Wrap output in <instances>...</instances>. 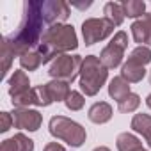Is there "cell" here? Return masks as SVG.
Segmentation results:
<instances>
[{"mask_svg":"<svg viewBox=\"0 0 151 151\" xmlns=\"http://www.w3.org/2000/svg\"><path fill=\"white\" fill-rule=\"evenodd\" d=\"M135 151H146V149H144V147H140V149H135Z\"/></svg>","mask_w":151,"mask_h":151,"instance_id":"836d02e7","label":"cell"},{"mask_svg":"<svg viewBox=\"0 0 151 151\" xmlns=\"http://www.w3.org/2000/svg\"><path fill=\"white\" fill-rule=\"evenodd\" d=\"M82 62H84V59L80 55H68V53L59 55L57 59L52 60L48 75L53 80H62V82L71 84L80 75Z\"/></svg>","mask_w":151,"mask_h":151,"instance_id":"5b68a950","label":"cell"},{"mask_svg":"<svg viewBox=\"0 0 151 151\" xmlns=\"http://www.w3.org/2000/svg\"><path fill=\"white\" fill-rule=\"evenodd\" d=\"M146 105H147V107H149V109H151V94H149V96H147V98H146Z\"/></svg>","mask_w":151,"mask_h":151,"instance_id":"d6a6232c","label":"cell"},{"mask_svg":"<svg viewBox=\"0 0 151 151\" xmlns=\"http://www.w3.org/2000/svg\"><path fill=\"white\" fill-rule=\"evenodd\" d=\"M0 151H20V147H18V144H16L14 137L2 140V144H0Z\"/></svg>","mask_w":151,"mask_h":151,"instance_id":"f1b7e54d","label":"cell"},{"mask_svg":"<svg viewBox=\"0 0 151 151\" xmlns=\"http://www.w3.org/2000/svg\"><path fill=\"white\" fill-rule=\"evenodd\" d=\"M132 36L139 46H151V13H146L142 18L132 23Z\"/></svg>","mask_w":151,"mask_h":151,"instance_id":"30bf717a","label":"cell"},{"mask_svg":"<svg viewBox=\"0 0 151 151\" xmlns=\"http://www.w3.org/2000/svg\"><path fill=\"white\" fill-rule=\"evenodd\" d=\"M41 7H43V2H39V0H29V2H25L23 18H22L18 30L13 36L4 37V43L14 52V55L22 57L23 53L32 52V48L37 50V46L41 45V39L45 36L43 23H46L43 18Z\"/></svg>","mask_w":151,"mask_h":151,"instance_id":"6da1fadb","label":"cell"},{"mask_svg":"<svg viewBox=\"0 0 151 151\" xmlns=\"http://www.w3.org/2000/svg\"><path fill=\"white\" fill-rule=\"evenodd\" d=\"M128 60L130 62H135L139 66H146L151 62V48L149 46H137L130 52L128 55Z\"/></svg>","mask_w":151,"mask_h":151,"instance_id":"7402d4cb","label":"cell"},{"mask_svg":"<svg viewBox=\"0 0 151 151\" xmlns=\"http://www.w3.org/2000/svg\"><path fill=\"white\" fill-rule=\"evenodd\" d=\"M116 146H117V151H135V149H140L142 147V142L133 135V133H119L117 139H116Z\"/></svg>","mask_w":151,"mask_h":151,"instance_id":"d6986e66","label":"cell"},{"mask_svg":"<svg viewBox=\"0 0 151 151\" xmlns=\"http://www.w3.org/2000/svg\"><path fill=\"white\" fill-rule=\"evenodd\" d=\"M139 105H140V96H139V94H135V93H130L123 101H119V103H117V109H119V112L128 114V112L137 110V109H139Z\"/></svg>","mask_w":151,"mask_h":151,"instance_id":"cb8c5ba5","label":"cell"},{"mask_svg":"<svg viewBox=\"0 0 151 151\" xmlns=\"http://www.w3.org/2000/svg\"><path fill=\"white\" fill-rule=\"evenodd\" d=\"M78 46V37L73 25L57 23L45 30V36L41 39V45L37 46V52L43 55V64L57 59L59 55H64L69 50H75Z\"/></svg>","mask_w":151,"mask_h":151,"instance_id":"7a4b0ae2","label":"cell"},{"mask_svg":"<svg viewBox=\"0 0 151 151\" xmlns=\"http://www.w3.org/2000/svg\"><path fill=\"white\" fill-rule=\"evenodd\" d=\"M114 32V23H110L105 16L103 18H89L82 23V36L87 46L107 39Z\"/></svg>","mask_w":151,"mask_h":151,"instance_id":"52a82bcc","label":"cell"},{"mask_svg":"<svg viewBox=\"0 0 151 151\" xmlns=\"http://www.w3.org/2000/svg\"><path fill=\"white\" fill-rule=\"evenodd\" d=\"M84 103H86L84 94L78 93V91H73V89H71V93L68 94V98H66V101H64L66 109H68V110H73V112L80 110V109L84 107Z\"/></svg>","mask_w":151,"mask_h":151,"instance_id":"603a6c76","label":"cell"},{"mask_svg":"<svg viewBox=\"0 0 151 151\" xmlns=\"http://www.w3.org/2000/svg\"><path fill=\"white\" fill-rule=\"evenodd\" d=\"M45 86L48 89V94H50L52 101H66L68 94L71 93L69 84L68 82H62V80H52V82H48Z\"/></svg>","mask_w":151,"mask_h":151,"instance_id":"e0dca14e","label":"cell"},{"mask_svg":"<svg viewBox=\"0 0 151 151\" xmlns=\"http://www.w3.org/2000/svg\"><path fill=\"white\" fill-rule=\"evenodd\" d=\"M11 103H13L14 109H30L32 105L39 107V98H37L36 87H30L29 91H25V93H22L18 96H13Z\"/></svg>","mask_w":151,"mask_h":151,"instance_id":"2e32d148","label":"cell"},{"mask_svg":"<svg viewBox=\"0 0 151 151\" xmlns=\"http://www.w3.org/2000/svg\"><path fill=\"white\" fill-rule=\"evenodd\" d=\"M126 48H128V36H126V32L124 30L116 32L114 37L110 39V43L100 53V59L107 66V69H114V68H117L123 62Z\"/></svg>","mask_w":151,"mask_h":151,"instance_id":"8992f818","label":"cell"},{"mask_svg":"<svg viewBox=\"0 0 151 151\" xmlns=\"http://www.w3.org/2000/svg\"><path fill=\"white\" fill-rule=\"evenodd\" d=\"M20 64L23 69L27 71H36L41 64H43V55L37 52V50H32V52H27L20 57Z\"/></svg>","mask_w":151,"mask_h":151,"instance_id":"44dd1931","label":"cell"},{"mask_svg":"<svg viewBox=\"0 0 151 151\" xmlns=\"http://www.w3.org/2000/svg\"><path fill=\"white\" fill-rule=\"evenodd\" d=\"M0 121H2V124H0V132H2V133H6L14 124L13 114H9V112H0Z\"/></svg>","mask_w":151,"mask_h":151,"instance_id":"83f0119b","label":"cell"},{"mask_svg":"<svg viewBox=\"0 0 151 151\" xmlns=\"http://www.w3.org/2000/svg\"><path fill=\"white\" fill-rule=\"evenodd\" d=\"M48 130L55 139L64 140L71 147H80L87 139L86 128L66 116H53L48 123Z\"/></svg>","mask_w":151,"mask_h":151,"instance_id":"277c9868","label":"cell"},{"mask_svg":"<svg viewBox=\"0 0 151 151\" xmlns=\"http://www.w3.org/2000/svg\"><path fill=\"white\" fill-rule=\"evenodd\" d=\"M109 78V69L96 55H87L80 69V89L86 96H96Z\"/></svg>","mask_w":151,"mask_h":151,"instance_id":"3957f363","label":"cell"},{"mask_svg":"<svg viewBox=\"0 0 151 151\" xmlns=\"http://www.w3.org/2000/svg\"><path fill=\"white\" fill-rule=\"evenodd\" d=\"M41 11L45 22L50 27L57 23H64L69 18V4L62 2V0H46V2H43Z\"/></svg>","mask_w":151,"mask_h":151,"instance_id":"ba28073f","label":"cell"},{"mask_svg":"<svg viewBox=\"0 0 151 151\" xmlns=\"http://www.w3.org/2000/svg\"><path fill=\"white\" fill-rule=\"evenodd\" d=\"M132 130L140 133L146 139L147 146L151 147V116L149 114H144V112L142 114H135L133 119H132Z\"/></svg>","mask_w":151,"mask_h":151,"instance_id":"4fadbf2b","label":"cell"},{"mask_svg":"<svg viewBox=\"0 0 151 151\" xmlns=\"http://www.w3.org/2000/svg\"><path fill=\"white\" fill-rule=\"evenodd\" d=\"M93 151H110V149H109L107 146H98V147H94Z\"/></svg>","mask_w":151,"mask_h":151,"instance_id":"1f68e13d","label":"cell"},{"mask_svg":"<svg viewBox=\"0 0 151 151\" xmlns=\"http://www.w3.org/2000/svg\"><path fill=\"white\" fill-rule=\"evenodd\" d=\"M71 6H73V7H78V9H87V7H91V6H93V2H86V4H78V2H73Z\"/></svg>","mask_w":151,"mask_h":151,"instance_id":"4dcf8cb0","label":"cell"},{"mask_svg":"<svg viewBox=\"0 0 151 151\" xmlns=\"http://www.w3.org/2000/svg\"><path fill=\"white\" fill-rule=\"evenodd\" d=\"M121 77L128 84H137V82H140L146 77V69H144V66H139L135 62L126 60L123 64V68H121Z\"/></svg>","mask_w":151,"mask_h":151,"instance_id":"9a60e30c","label":"cell"},{"mask_svg":"<svg viewBox=\"0 0 151 151\" xmlns=\"http://www.w3.org/2000/svg\"><path fill=\"white\" fill-rule=\"evenodd\" d=\"M36 91H37V98H39V107H48V105L53 103L52 98H50V94H48L46 86H37Z\"/></svg>","mask_w":151,"mask_h":151,"instance_id":"4316f807","label":"cell"},{"mask_svg":"<svg viewBox=\"0 0 151 151\" xmlns=\"http://www.w3.org/2000/svg\"><path fill=\"white\" fill-rule=\"evenodd\" d=\"M9 94L11 98L13 96H18L25 91L30 89V82H29V77L25 75V71L22 69H14V73L11 75V78H9Z\"/></svg>","mask_w":151,"mask_h":151,"instance_id":"7c38bea8","label":"cell"},{"mask_svg":"<svg viewBox=\"0 0 151 151\" xmlns=\"http://www.w3.org/2000/svg\"><path fill=\"white\" fill-rule=\"evenodd\" d=\"M13 119H14V128L29 132H37L43 123V116L34 109H14Z\"/></svg>","mask_w":151,"mask_h":151,"instance_id":"9c48e42d","label":"cell"},{"mask_svg":"<svg viewBox=\"0 0 151 151\" xmlns=\"http://www.w3.org/2000/svg\"><path fill=\"white\" fill-rule=\"evenodd\" d=\"M89 121H93L94 124H105L110 121L112 117V107L107 101H96L94 105H91L89 112H87Z\"/></svg>","mask_w":151,"mask_h":151,"instance_id":"8fae6325","label":"cell"},{"mask_svg":"<svg viewBox=\"0 0 151 151\" xmlns=\"http://www.w3.org/2000/svg\"><path fill=\"white\" fill-rule=\"evenodd\" d=\"M103 14L110 23H114V27H119L126 18L124 11H123V6L117 4V2H107L105 7H103Z\"/></svg>","mask_w":151,"mask_h":151,"instance_id":"ac0fdd59","label":"cell"},{"mask_svg":"<svg viewBox=\"0 0 151 151\" xmlns=\"http://www.w3.org/2000/svg\"><path fill=\"white\" fill-rule=\"evenodd\" d=\"M4 43V41H2ZM2 57H4V68H2V75H7L9 68H11V62H13V57H14V52L4 43L2 45Z\"/></svg>","mask_w":151,"mask_h":151,"instance_id":"484cf974","label":"cell"},{"mask_svg":"<svg viewBox=\"0 0 151 151\" xmlns=\"http://www.w3.org/2000/svg\"><path fill=\"white\" fill-rule=\"evenodd\" d=\"M149 82H151V75H149Z\"/></svg>","mask_w":151,"mask_h":151,"instance_id":"e575fe53","label":"cell"},{"mask_svg":"<svg viewBox=\"0 0 151 151\" xmlns=\"http://www.w3.org/2000/svg\"><path fill=\"white\" fill-rule=\"evenodd\" d=\"M43 151H66V149H64L60 144H57V142H48Z\"/></svg>","mask_w":151,"mask_h":151,"instance_id":"f546056e","label":"cell"},{"mask_svg":"<svg viewBox=\"0 0 151 151\" xmlns=\"http://www.w3.org/2000/svg\"><path fill=\"white\" fill-rule=\"evenodd\" d=\"M132 91H130V84L121 77H114L112 80H110V84H109V96L112 98V100H116L117 103L119 101H123L128 94H130Z\"/></svg>","mask_w":151,"mask_h":151,"instance_id":"5bb4252c","label":"cell"},{"mask_svg":"<svg viewBox=\"0 0 151 151\" xmlns=\"http://www.w3.org/2000/svg\"><path fill=\"white\" fill-rule=\"evenodd\" d=\"M14 140H16L20 151H34V140L29 139L27 135H23V133H16V135H14Z\"/></svg>","mask_w":151,"mask_h":151,"instance_id":"d4e9b609","label":"cell"},{"mask_svg":"<svg viewBox=\"0 0 151 151\" xmlns=\"http://www.w3.org/2000/svg\"><path fill=\"white\" fill-rule=\"evenodd\" d=\"M121 6L128 18H142L146 14V2L142 0H123Z\"/></svg>","mask_w":151,"mask_h":151,"instance_id":"ffe728a7","label":"cell"}]
</instances>
